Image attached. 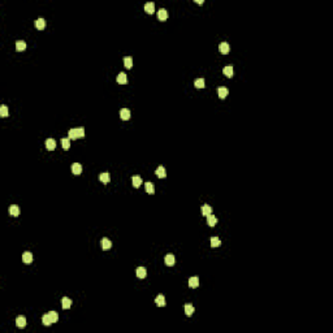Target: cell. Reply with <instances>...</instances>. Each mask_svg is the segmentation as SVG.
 Listing matches in <instances>:
<instances>
[{"mask_svg": "<svg viewBox=\"0 0 333 333\" xmlns=\"http://www.w3.org/2000/svg\"><path fill=\"white\" fill-rule=\"evenodd\" d=\"M69 139H77L85 137V129L83 128H77V129H70L68 133Z\"/></svg>", "mask_w": 333, "mask_h": 333, "instance_id": "cell-1", "label": "cell"}, {"mask_svg": "<svg viewBox=\"0 0 333 333\" xmlns=\"http://www.w3.org/2000/svg\"><path fill=\"white\" fill-rule=\"evenodd\" d=\"M219 50H220V52L223 53V55H227L230 51V46L227 42H223V43H220V46H219Z\"/></svg>", "mask_w": 333, "mask_h": 333, "instance_id": "cell-2", "label": "cell"}, {"mask_svg": "<svg viewBox=\"0 0 333 333\" xmlns=\"http://www.w3.org/2000/svg\"><path fill=\"white\" fill-rule=\"evenodd\" d=\"M158 17H159L160 21H165L168 18V11L165 8H160L159 11H158Z\"/></svg>", "mask_w": 333, "mask_h": 333, "instance_id": "cell-3", "label": "cell"}, {"mask_svg": "<svg viewBox=\"0 0 333 333\" xmlns=\"http://www.w3.org/2000/svg\"><path fill=\"white\" fill-rule=\"evenodd\" d=\"M228 94H229V91H228V88L224 87V86H221V87H217V95L219 98H221V99H224V98L228 96Z\"/></svg>", "mask_w": 333, "mask_h": 333, "instance_id": "cell-4", "label": "cell"}, {"mask_svg": "<svg viewBox=\"0 0 333 333\" xmlns=\"http://www.w3.org/2000/svg\"><path fill=\"white\" fill-rule=\"evenodd\" d=\"M72 172H73V174H81L82 173V165L80 163H73L72 164Z\"/></svg>", "mask_w": 333, "mask_h": 333, "instance_id": "cell-5", "label": "cell"}, {"mask_svg": "<svg viewBox=\"0 0 333 333\" xmlns=\"http://www.w3.org/2000/svg\"><path fill=\"white\" fill-rule=\"evenodd\" d=\"M55 147H56V141L53 138H48L47 141H46V148L52 151V150H55Z\"/></svg>", "mask_w": 333, "mask_h": 333, "instance_id": "cell-6", "label": "cell"}, {"mask_svg": "<svg viewBox=\"0 0 333 333\" xmlns=\"http://www.w3.org/2000/svg\"><path fill=\"white\" fill-rule=\"evenodd\" d=\"M136 273H137V277H138V278H145V277L147 276V271H146L145 267H138Z\"/></svg>", "mask_w": 333, "mask_h": 333, "instance_id": "cell-7", "label": "cell"}, {"mask_svg": "<svg viewBox=\"0 0 333 333\" xmlns=\"http://www.w3.org/2000/svg\"><path fill=\"white\" fill-rule=\"evenodd\" d=\"M9 215H12V216H15V217H17V216L20 215V208H18V206H16V204H12V206L9 207Z\"/></svg>", "mask_w": 333, "mask_h": 333, "instance_id": "cell-8", "label": "cell"}, {"mask_svg": "<svg viewBox=\"0 0 333 333\" xmlns=\"http://www.w3.org/2000/svg\"><path fill=\"white\" fill-rule=\"evenodd\" d=\"M155 174H156L159 178H164L165 176H167V172H165V168L163 167V165H160V167H158V169L155 171Z\"/></svg>", "mask_w": 333, "mask_h": 333, "instance_id": "cell-9", "label": "cell"}, {"mask_svg": "<svg viewBox=\"0 0 333 333\" xmlns=\"http://www.w3.org/2000/svg\"><path fill=\"white\" fill-rule=\"evenodd\" d=\"M100 245H102V247H103V250H109V249L112 247V242L109 241L108 238H103L100 241Z\"/></svg>", "mask_w": 333, "mask_h": 333, "instance_id": "cell-10", "label": "cell"}, {"mask_svg": "<svg viewBox=\"0 0 333 333\" xmlns=\"http://www.w3.org/2000/svg\"><path fill=\"white\" fill-rule=\"evenodd\" d=\"M70 306H72V301L69 299L68 297H64L61 299V307L64 310H68V308H70Z\"/></svg>", "mask_w": 333, "mask_h": 333, "instance_id": "cell-11", "label": "cell"}, {"mask_svg": "<svg viewBox=\"0 0 333 333\" xmlns=\"http://www.w3.org/2000/svg\"><path fill=\"white\" fill-rule=\"evenodd\" d=\"M145 11L147 13H150V15H152L154 12H155V4L152 3V1H148V3L145 4Z\"/></svg>", "mask_w": 333, "mask_h": 333, "instance_id": "cell-12", "label": "cell"}, {"mask_svg": "<svg viewBox=\"0 0 333 333\" xmlns=\"http://www.w3.org/2000/svg\"><path fill=\"white\" fill-rule=\"evenodd\" d=\"M198 285H199V278H198V277L194 276V277H190V278H189V286H190V288L194 289V288H198Z\"/></svg>", "mask_w": 333, "mask_h": 333, "instance_id": "cell-13", "label": "cell"}, {"mask_svg": "<svg viewBox=\"0 0 333 333\" xmlns=\"http://www.w3.org/2000/svg\"><path fill=\"white\" fill-rule=\"evenodd\" d=\"M16 325H17L18 328H24L25 325H26V319H25V316H18L17 319H16Z\"/></svg>", "mask_w": 333, "mask_h": 333, "instance_id": "cell-14", "label": "cell"}, {"mask_svg": "<svg viewBox=\"0 0 333 333\" xmlns=\"http://www.w3.org/2000/svg\"><path fill=\"white\" fill-rule=\"evenodd\" d=\"M22 260H24V263H26V264H30V263L33 262V254L29 253V251L24 253V255H22Z\"/></svg>", "mask_w": 333, "mask_h": 333, "instance_id": "cell-15", "label": "cell"}, {"mask_svg": "<svg viewBox=\"0 0 333 333\" xmlns=\"http://www.w3.org/2000/svg\"><path fill=\"white\" fill-rule=\"evenodd\" d=\"M120 117L122 118V120H129L130 118V111L128 108H122L120 111Z\"/></svg>", "mask_w": 333, "mask_h": 333, "instance_id": "cell-16", "label": "cell"}, {"mask_svg": "<svg viewBox=\"0 0 333 333\" xmlns=\"http://www.w3.org/2000/svg\"><path fill=\"white\" fill-rule=\"evenodd\" d=\"M132 181H133V186H134V187H139V186L142 185V178H141V176H138V174L133 176Z\"/></svg>", "mask_w": 333, "mask_h": 333, "instance_id": "cell-17", "label": "cell"}, {"mask_svg": "<svg viewBox=\"0 0 333 333\" xmlns=\"http://www.w3.org/2000/svg\"><path fill=\"white\" fill-rule=\"evenodd\" d=\"M164 263L167 265H173L174 264V255H172V254L165 255L164 257Z\"/></svg>", "mask_w": 333, "mask_h": 333, "instance_id": "cell-18", "label": "cell"}, {"mask_svg": "<svg viewBox=\"0 0 333 333\" xmlns=\"http://www.w3.org/2000/svg\"><path fill=\"white\" fill-rule=\"evenodd\" d=\"M216 223H217V219H216V216H213V215H208V216H207V224H208L209 227H215Z\"/></svg>", "mask_w": 333, "mask_h": 333, "instance_id": "cell-19", "label": "cell"}, {"mask_svg": "<svg viewBox=\"0 0 333 333\" xmlns=\"http://www.w3.org/2000/svg\"><path fill=\"white\" fill-rule=\"evenodd\" d=\"M99 180H100L103 183H108L109 180H111L109 173H107V172H104V173H100V174H99Z\"/></svg>", "mask_w": 333, "mask_h": 333, "instance_id": "cell-20", "label": "cell"}, {"mask_svg": "<svg viewBox=\"0 0 333 333\" xmlns=\"http://www.w3.org/2000/svg\"><path fill=\"white\" fill-rule=\"evenodd\" d=\"M117 82L120 83V85H125V83L128 82V77L125 73H120L117 76Z\"/></svg>", "mask_w": 333, "mask_h": 333, "instance_id": "cell-21", "label": "cell"}, {"mask_svg": "<svg viewBox=\"0 0 333 333\" xmlns=\"http://www.w3.org/2000/svg\"><path fill=\"white\" fill-rule=\"evenodd\" d=\"M35 26H37V29L43 30L44 27H46V21H44V18H38V20L35 21Z\"/></svg>", "mask_w": 333, "mask_h": 333, "instance_id": "cell-22", "label": "cell"}, {"mask_svg": "<svg viewBox=\"0 0 333 333\" xmlns=\"http://www.w3.org/2000/svg\"><path fill=\"white\" fill-rule=\"evenodd\" d=\"M155 302H156V304H158V306H160V307L165 306V298H164V295H163V294L158 295V297L155 298Z\"/></svg>", "mask_w": 333, "mask_h": 333, "instance_id": "cell-23", "label": "cell"}, {"mask_svg": "<svg viewBox=\"0 0 333 333\" xmlns=\"http://www.w3.org/2000/svg\"><path fill=\"white\" fill-rule=\"evenodd\" d=\"M211 212H212V208H211V206H208V204H204V206L202 207V215L208 216V215H211Z\"/></svg>", "mask_w": 333, "mask_h": 333, "instance_id": "cell-24", "label": "cell"}, {"mask_svg": "<svg viewBox=\"0 0 333 333\" xmlns=\"http://www.w3.org/2000/svg\"><path fill=\"white\" fill-rule=\"evenodd\" d=\"M124 65H125V68L130 69L133 66V59L132 56H125L124 57Z\"/></svg>", "mask_w": 333, "mask_h": 333, "instance_id": "cell-25", "label": "cell"}, {"mask_svg": "<svg viewBox=\"0 0 333 333\" xmlns=\"http://www.w3.org/2000/svg\"><path fill=\"white\" fill-rule=\"evenodd\" d=\"M42 321H43V324L47 325V327H48V325H51V324H53V323H52V319L50 318V315H48V314L43 315V318H42Z\"/></svg>", "mask_w": 333, "mask_h": 333, "instance_id": "cell-26", "label": "cell"}, {"mask_svg": "<svg viewBox=\"0 0 333 333\" xmlns=\"http://www.w3.org/2000/svg\"><path fill=\"white\" fill-rule=\"evenodd\" d=\"M220 245H221V239L219 237H212L211 238V246L212 247H219Z\"/></svg>", "mask_w": 333, "mask_h": 333, "instance_id": "cell-27", "label": "cell"}, {"mask_svg": "<svg viewBox=\"0 0 333 333\" xmlns=\"http://www.w3.org/2000/svg\"><path fill=\"white\" fill-rule=\"evenodd\" d=\"M185 314L187 316H191L193 315V312H194V307H193V304H185Z\"/></svg>", "mask_w": 333, "mask_h": 333, "instance_id": "cell-28", "label": "cell"}, {"mask_svg": "<svg viewBox=\"0 0 333 333\" xmlns=\"http://www.w3.org/2000/svg\"><path fill=\"white\" fill-rule=\"evenodd\" d=\"M16 48H17V51H24L26 48V43L24 41H17L16 42Z\"/></svg>", "mask_w": 333, "mask_h": 333, "instance_id": "cell-29", "label": "cell"}, {"mask_svg": "<svg viewBox=\"0 0 333 333\" xmlns=\"http://www.w3.org/2000/svg\"><path fill=\"white\" fill-rule=\"evenodd\" d=\"M223 73H224L227 77H232L233 76V66H230V65L225 66V68L223 69Z\"/></svg>", "mask_w": 333, "mask_h": 333, "instance_id": "cell-30", "label": "cell"}, {"mask_svg": "<svg viewBox=\"0 0 333 333\" xmlns=\"http://www.w3.org/2000/svg\"><path fill=\"white\" fill-rule=\"evenodd\" d=\"M145 187H146V191H147L148 194H154V193H155V189H154V183L152 182H146Z\"/></svg>", "mask_w": 333, "mask_h": 333, "instance_id": "cell-31", "label": "cell"}, {"mask_svg": "<svg viewBox=\"0 0 333 333\" xmlns=\"http://www.w3.org/2000/svg\"><path fill=\"white\" fill-rule=\"evenodd\" d=\"M61 146L64 150H68L69 147H70V139L69 138H62L61 139Z\"/></svg>", "mask_w": 333, "mask_h": 333, "instance_id": "cell-32", "label": "cell"}, {"mask_svg": "<svg viewBox=\"0 0 333 333\" xmlns=\"http://www.w3.org/2000/svg\"><path fill=\"white\" fill-rule=\"evenodd\" d=\"M194 85L197 88H203L204 87V80L203 78H197V80L194 81Z\"/></svg>", "mask_w": 333, "mask_h": 333, "instance_id": "cell-33", "label": "cell"}, {"mask_svg": "<svg viewBox=\"0 0 333 333\" xmlns=\"http://www.w3.org/2000/svg\"><path fill=\"white\" fill-rule=\"evenodd\" d=\"M0 116H1V117H7V116H8V108H7V106L0 107Z\"/></svg>", "mask_w": 333, "mask_h": 333, "instance_id": "cell-34", "label": "cell"}, {"mask_svg": "<svg viewBox=\"0 0 333 333\" xmlns=\"http://www.w3.org/2000/svg\"><path fill=\"white\" fill-rule=\"evenodd\" d=\"M48 315H50V318L52 319V323H56V321L59 320V315H57V312H55V311L48 312Z\"/></svg>", "mask_w": 333, "mask_h": 333, "instance_id": "cell-35", "label": "cell"}, {"mask_svg": "<svg viewBox=\"0 0 333 333\" xmlns=\"http://www.w3.org/2000/svg\"><path fill=\"white\" fill-rule=\"evenodd\" d=\"M195 3H198V4H203V0H195Z\"/></svg>", "mask_w": 333, "mask_h": 333, "instance_id": "cell-36", "label": "cell"}]
</instances>
